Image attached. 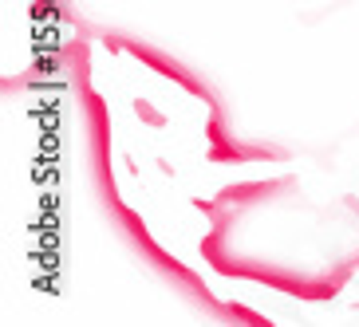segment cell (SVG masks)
<instances>
[{
  "mask_svg": "<svg viewBox=\"0 0 359 327\" xmlns=\"http://www.w3.org/2000/svg\"><path fill=\"white\" fill-rule=\"evenodd\" d=\"M225 237L229 232L213 229L210 237H201V256L210 260V268H217L222 276H237V280H257V284H269L273 292L296 295V300H308V304H324V300H336L351 280V268L355 264H336V268H324L316 276H300L292 268H276V264L253 260V256H233L225 249Z\"/></svg>",
  "mask_w": 359,
  "mask_h": 327,
  "instance_id": "1",
  "label": "cell"
},
{
  "mask_svg": "<svg viewBox=\"0 0 359 327\" xmlns=\"http://www.w3.org/2000/svg\"><path fill=\"white\" fill-rule=\"evenodd\" d=\"M123 52H130L138 60V64H147L150 71H158L162 79H174V83H182L190 95H198V99H205V103H222V95L213 91L205 79H201L198 71H190V67L182 64V60H174L170 52H162V48H154V43H147V40H135V36H123Z\"/></svg>",
  "mask_w": 359,
  "mask_h": 327,
  "instance_id": "2",
  "label": "cell"
},
{
  "mask_svg": "<svg viewBox=\"0 0 359 327\" xmlns=\"http://www.w3.org/2000/svg\"><path fill=\"white\" fill-rule=\"evenodd\" d=\"M205 158L213 162V166H253V162H288L292 154L280 146H257V142H237V134L222 138V142H213L210 150H205Z\"/></svg>",
  "mask_w": 359,
  "mask_h": 327,
  "instance_id": "3",
  "label": "cell"
},
{
  "mask_svg": "<svg viewBox=\"0 0 359 327\" xmlns=\"http://www.w3.org/2000/svg\"><path fill=\"white\" fill-rule=\"evenodd\" d=\"M292 190H296L292 174H285V178H269V181H233V186H222V190H217V201L237 205V209H249V205L276 201L280 193H292Z\"/></svg>",
  "mask_w": 359,
  "mask_h": 327,
  "instance_id": "4",
  "label": "cell"
},
{
  "mask_svg": "<svg viewBox=\"0 0 359 327\" xmlns=\"http://www.w3.org/2000/svg\"><path fill=\"white\" fill-rule=\"evenodd\" d=\"M225 319H241V323H249V327H273V323H269V316H261V312H253V307L237 304V300L225 304Z\"/></svg>",
  "mask_w": 359,
  "mask_h": 327,
  "instance_id": "5",
  "label": "cell"
},
{
  "mask_svg": "<svg viewBox=\"0 0 359 327\" xmlns=\"http://www.w3.org/2000/svg\"><path fill=\"white\" fill-rule=\"evenodd\" d=\"M135 115L142 118L150 130H166V115H162L154 103H147V99H135Z\"/></svg>",
  "mask_w": 359,
  "mask_h": 327,
  "instance_id": "6",
  "label": "cell"
},
{
  "mask_svg": "<svg viewBox=\"0 0 359 327\" xmlns=\"http://www.w3.org/2000/svg\"><path fill=\"white\" fill-rule=\"evenodd\" d=\"M99 40H103V48H107L111 55H118V52H123V32H103Z\"/></svg>",
  "mask_w": 359,
  "mask_h": 327,
  "instance_id": "7",
  "label": "cell"
},
{
  "mask_svg": "<svg viewBox=\"0 0 359 327\" xmlns=\"http://www.w3.org/2000/svg\"><path fill=\"white\" fill-rule=\"evenodd\" d=\"M24 75H4V95H12V91H24Z\"/></svg>",
  "mask_w": 359,
  "mask_h": 327,
  "instance_id": "8",
  "label": "cell"
},
{
  "mask_svg": "<svg viewBox=\"0 0 359 327\" xmlns=\"http://www.w3.org/2000/svg\"><path fill=\"white\" fill-rule=\"evenodd\" d=\"M351 264H355V268H359V253H355V256H351Z\"/></svg>",
  "mask_w": 359,
  "mask_h": 327,
  "instance_id": "9",
  "label": "cell"
}]
</instances>
